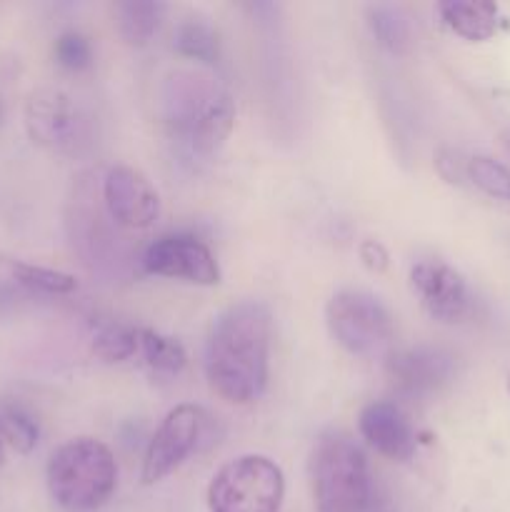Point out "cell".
Wrapping results in <instances>:
<instances>
[{
	"mask_svg": "<svg viewBox=\"0 0 510 512\" xmlns=\"http://www.w3.org/2000/svg\"><path fill=\"white\" fill-rule=\"evenodd\" d=\"M273 315L263 300H238L215 315L205 340V375L215 393L233 405H250L265 393Z\"/></svg>",
	"mask_w": 510,
	"mask_h": 512,
	"instance_id": "cell-1",
	"label": "cell"
},
{
	"mask_svg": "<svg viewBox=\"0 0 510 512\" xmlns=\"http://www.w3.org/2000/svg\"><path fill=\"white\" fill-rule=\"evenodd\" d=\"M48 493L65 512H95L103 508L118 485V463L105 443L73 438L60 445L45 470Z\"/></svg>",
	"mask_w": 510,
	"mask_h": 512,
	"instance_id": "cell-2",
	"label": "cell"
},
{
	"mask_svg": "<svg viewBox=\"0 0 510 512\" xmlns=\"http://www.w3.org/2000/svg\"><path fill=\"white\" fill-rule=\"evenodd\" d=\"M310 488L318 512H365L370 470L363 448L345 433H325L310 453Z\"/></svg>",
	"mask_w": 510,
	"mask_h": 512,
	"instance_id": "cell-3",
	"label": "cell"
},
{
	"mask_svg": "<svg viewBox=\"0 0 510 512\" xmlns=\"http://www.w3.org/2000/svg\"><path fill=\"white\" fill-rule=\"evenodd\" d=\"M285 475L265 455H240L225 463L208 485L210 512H280Z\"/></svg>",
	"mask_w": 510,
	"mask_h": 512,
	"instance_id": "cell-4",
	"label": "cell"
},
{
	"mask_svg": "<svg viewBox=\"0 0 510 512\" xmlns=\"http://www.w3.org/2000/svg\"><path fill=\"white\" fill-rule=\"evenodd\" d=\"M325 323L335 343L350 355H375L395 335L393 315L365 290H338L325 305Z\"/></svg>",
	"mask_w": 510,
	"mask_h": 512,
	"instance_id": "cell-5",
	"label": "cell"
},
{
	"mask_svg": "<svg viewBox=\"0 0 510 512\" xmlns=\"http://www.w3.org/2000/svg\"><path fill=\"white\" fill-rule=\"evenodd\" d=\"M183 95L185 103L175 100L173 123L183 130L193 153H218L235 125V103L230 93L218 85L190 83L183 88Z\"/></svg>",
	"mask_w": 510,
	"mask_h": 512,
	"instance_id": "cell-6",
	"label": "cell"
},
{
	"mask_svg": "<svg viewBox=\"0 0 510 512\" xmlns=\"http://www.w3.org/2000/svg\"><path fill=\"white\" fill-rule=\"evenodd\" d=\"M203 410L198 405H178L163 418L160 428L150 438L145 450L140 478L145 485H155L185 463L188 455L195 453L203 435Z\"/></svg>",
	"mask_w": 510,
	"mask_h": 512,
	"instance_id": "cell-7",
	"label": "cell"
},
{
	"mask_svg": "<svg viewBox=\"0 0 510 512\" xmlns=\"http://www.w3.org/2000/svg\"><path fill=\"white\" fill-rule=\"evenodd\" d=\"M143 268L160 278L183 280L193 285H218L220 265L213 250L195 235L173 233L163 235L148 245L143 255Z\"/></svg>",
	"mask_w": 510,
	"mask_h": 512,
	"instance_id": "cell-8",
	"label": "cell"
},
{
	"mask_svg": "<svg viewBox=\"0 0 510 512\" xmlns=\"http://www.w3.org/2000/svg\"><path fill=\"white\" fill-rule=\"evenodd\" d=\"M25 130L35 145L53 153L73 150L80 138V113L70 95L53 88L33 90L23 108Z\"/></svg>",
	"mask_w": 510,
	"mask_h": 512,
	"instance_id": "cell-9",
	"label": "cell"
},
{
	"mask_svg": "<svg viewBox=\"0 0 510 512\" xmlns=\"http://www.w3.org/2000/svg\"><path fill=\"white\" fill-rule=\"evenodd\" d=\"M103 200L115 225L148 230L160 218V195L140 170L113 165L103 178Z\"/></svg>",
	"mask_w": 510,
	"mask_h": 512,
	"instance_id": "cell-10",
	"label": "cell"
},
{
	"mask_svg": "<svg viewBox=\"0 0 510 512\" xmlns=\"http://www.w3.org/2000/svg\"><path fill=\"white\" fill-rule=\"evenodd\" d=\"M410 285L430 318L440 323H460L470 313V290L463 275L445 260L423 258L410 268Z\"/></svg>",
	"mask_w": 510,
	"mask_h": 512,
	"instance_id": "cell-11",
	"label": "cell"
},
{
	"mask_svg": "<svg viewBox=\"0 0 510 512\" xmlns=\"http://www.w3.org/2000/svg\"><path fill=\"white\" fill-rule=\"evenodd\" d=\"M358 430L365 443L388 460L405 463L415 455L418 438L408 415L390 400H373L358 415Z\"/></svg>",
	"mask_w": 510,
	"mask_h": 512,
	"instance_id": "cell-12",
	"label": "cell"
},
{
	"mask_svg": "<svg viewBox=\"0 0 510 512\" xmlns=\"http://www.w3.org/2000/svg\"><path fill=\"white\" fill-rule=\"evenodd\" d=\"M453 373V363L445 353L430 348H413L390 355L388 375L405 393H433Z\"/></svg>",
	"mask_w": 510,
	"mask_h": 512,
	"instance_id": "cell-13",
	"label": "cell"
},
{
	"mask_svg": "<svg viewBox=\"0 0 510 512\" xmlns=\"http://www.w3.org/2000/svg\"><path fill=\"white\" fill-rule=\"evenodd\" d=\"M443 23L470 43L490 40L498 30V8L485 0H445L438 5Z\"/></svg>",
	"mask_w": 510,
	"mask_h": 512,
	"instance_id": "cell-14",
	"label": "cell"
},
{
	"mask_svg": "<svg viewBox=\"0 0 510 512\" xmlns=\"http://www.w3.org/2000/svg\"><path fill=\"white\" fill-rule=\"evenodd\" d=\"M165 5L160 0H123L115 5V28L133 48H143L158 33Z\"/></svg>",
	"mask_w": 510,
	"mask_h": 512,
	"instance_id": "cell-15",
	"label": "cell"
},
{
	"mask_svg": "<svg viewBox=\"0 0 510 512\" xmlns=\"http://www.w3.org/2000/svg\"><path fill=\"white\" fill-rule=\"evenodd\" d=\"M368 28L378 45L390 50L393 55H405L413 50V25L408 15L393 5H370L368 8Z\"/></svg>",
	"mask_w": 510,
	"mask_h": 512,
	"instance_id": "cell-16",
	"label": "cell"
},
{
	"mask_svg": "<svg viewBox=\"0 0 510 512\" xmlns=\"http://www.w3.org/2000/svg\"><path fill=\"white\" fill-rule=\"evenodd\" d=\"M173 48L183 58L198 60V63L215 65L220 60L218 33L213 25L203 18H185L180 20L173 33Z\"/></svg>",
	"mask_w": 510,
	"mask_h": 512,
	"instance_id": "cell-17",
	"label": "cell"
},
{
	"mask_svg": "<svg viewBox=\"0 0 510 512\" xmlns=\"http://www.w3.org/2000/svg\"><path fill=\"white\" fill-rule=\"evenodd\" d=\"M0 268L8 270L20 285L30 290H38V293L48 295H68L78 288V280L73 275L63 273V270L45 268V265L28 263V260L10 258V255H0Z\"/></svg>",
	"mask_w": 510,
	"mask_h": 512,
	"instance_id": "cell-18",
	"label": "cell"
},
{
	"mask_svg": "<svg viewBox=\"0 0 510 512\" xmlns=\"http://www.w3.org/2000/svg\"><path fill=\"white\" fill-rule=\"evenodd\" d=\"M138 345V353L143 355L145 363L153 370H160V373H180L188 363L183 345L153 328H138Z\"/></svg>",
	"mask_w": 510,
	"mask_h": 512,
	"instance_id": "cell-19",
	"label": "cell"
},
{
	"mask_svg": "<svg viewBox=\"0 0 510 512\" xmlns=\"http://www.w3.org/2000/svg\"><path fill=\"white\" fill-rule=\"evenodd\" d=\"M138 350V328H130V325L105 323L93 335V353L103 363H125Z\"/></svg>",
	"mask_w": 510,
	"mask_h": 512,
	"instance_id": "cell-20",
	"label": "cell"
},
{
	"mask_svg": "<svg viewBox=\"0 0 510 512\" xmlns=\"http://www.w3.org/2000/svg\"><path fill=\"white\" fill-rule=\"evenodd\" d=\"M38 438V423L20 405L0 403V440L8 448H13L20 455H28L38 445Z\"/></svg>",
	"mask_w": 510,
	"mask_h": 512,
	"instance_id": "cell-21",
	"label": "cell"
},
{
	"mask_svg": "<svg viewBox=\"0 0 510 512\" xmlns=\"http://www.w3.org/2000/svg\"><path fill=\"white\" fill-rule=\"evenodd\" d=\"M468 183L483 190L490 198L510 203V170L500 160L488 158V155H470Z\"/></svg>",
	"mask_w": 510,
	"mask_h": 512,
	"instance_id": "cell-22",
	"label": "cell"
},
{
	"mask_svg": "<svg viewBox=\"0 0 510 512\" xmlns=\"http://www.w3.org/2000/svg\"><path fill=\"white\" fill-rule=\"evenodd\" d=\"M55 63L68 73H83L93 65V45L78 30H65L55 38L53 45Z\"/></svg>",
	"mask_w": 510,
	"mask_h": 512,
	"instance_id": "cell-23",
	"label": "cell"
},
{
	"mask_svg": "<svg viewBox=\"0 0 510 512\" xmlns=\"http://www.w3.org/2000/svg\"><path fill=\"white\" fill-rule=\"evenodd\" d=\"M435 165H438L440 178L448 180V183H458V185L468 183V158H463L458 150L443 148L438 153Z\"/></svg>",
	"mask_w": 510,
	"mask_h": 512,
	"instance_id": "cell-24",
	"label": "cell"
},
{
	"mask_svg": "<svg viewBox=\"0 0 510 512\" xmlns=\"http://www.w3.org/2000/svg\"><path fill=\"white\" fill-rule=\"evenodd\" d=\"M358 255L360 260H363L365 268L373 270V273H385V270H388L390 255L380 240H363L358 248Z\"/></svg>",
	"mask_w": 510,
	"mask_h": 512,
	"instance_id": "cell-25",
	"label": "cell"
},
{
	"mask_svg": "<svg viewBox=\"0 0 510 512\" xmlns=\"http://www.w3.org/2000/svg\"><path fill=\"white\" fill-rule=\"evenodd\" d=\"M3 465H5V443L0 440V468H3Z\"/></svg>",
	"mask_w": 510,
	"mask_h": 512,
	"instance_id": "cell-26",
	"label": "cell"
},
{
	"mask_svg": "<svg viewBox=\"0 0 510 512\" xmlns=\"http://www.w3.org/2000/svg\"><path fill=\"white\" fill-rule=\"evenodd\" d=\"M3 115H5V108H3V98H0V123H3Z\"/></svg>",
	"mask_w": 510,
	"mask_h": 512,
	"instance_id": "cell-27",
	"label": "cell"
},
{
	"mask_svg": "<svg viewBox=\"0 0 510 512\" xmlns=\"http://www.w3.org/2000/svg\"><path fill=\"white\" fill-rule=\"evenodd\" d=\"M503 140H505V145H508V150H510V130L503 135Z\"/></svg>",
	"mask_w": 510,
	"mask_h": 512,
	"instance_id": "cell-28",
	"label": "cell"
}]
</instances>
